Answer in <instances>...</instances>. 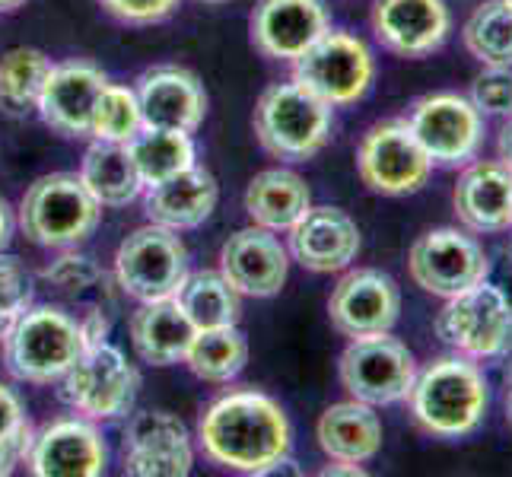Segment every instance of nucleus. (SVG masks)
<instances>
[{"mask_svg": "<svg viewBox=\"0 0 512 477\" xmlns=\"http://www.w3.org/2000/svg\"><path fill=\"white\" fill-rule=\"evenodd\" d=\"M198 443L214 465L239 474H271L287 465L293 427L271 395L258 388H233L204 408Z\"/></svg>", "mask_w": 512, "mask_h": 477, "instance_id": "nucleus-1", "label": "nucleus"}, {"mask_svg": "<svg viewBox=\"0 0 512 477\" xmlns=\"http://www.w3.org/2000/svg\"><path fill=\"white\" fill-rule=\"evenodd\" d=\"M404 401L411 404V417L423 433L462 439L481 427L490 392L481 366L465 353H452L417 369L411 395Z\"/></svg>", "mask_w": 512, "mask_h": 477, "instance_id": "nucleus-2", "label": "nucleus"}, {"mask_svg": "<svg viewBox=\"0 0 512 477\" xmlns=\"http://www.w3.org/2000/svg\"><path fill=\"white\" fill-rule=\"evenodd\" d=\"M0 344H4L7 373L32 385L61 382L86 350L80 322L58 306H29L16 315Z\"/></svg>", "mask_w": 512, "mask_h": 477, "instance_id": "nucleus-3", "label": "nucleus"}, {"mask_svg": "<svg viewBox=\"0 0 512 477\" xmlns=\"http://www.w3.org/2000/svg\"><path fill=\"white\" fill-rule=\"evenodd\" d=\"M255 137L277 159L306 163L331 140L334 109L296 80L268 86L255 102Z\"/></svg>", "mask_w": 512, "mask_h": 477, "instance_id": "nucleus-4", "label": "nucleus"}, {"mask_svg": "<svg viewBox=\"0 0 512 477\" xmlns=\"http://www.w3.org/2000/svg\"><path fill=\"white\" fill-rule=\"evenodd\" d=\"M102 204L74 172H51L35 179L20 201V226L42 249H77L96 233Z\"/></svg>", "mask_w": 512, "mask_h": 477, "instance_id": "nucleus-5", "label": "nucleus"}, {"mask_svg": "<svg viewBox=\"0 0 512 477\" xmlns=\"http://www.w3.org/2000/svg\"><path fill=\"white\" fill-rule=\"evenodd\" d=\"M436 338L471 360H497L512 347V306L500 287L481 284L446 299L436 315Z\"/></svg>", "mask_w": 512, "mask_h": 477, "instance_id": "nucleus-6", "label": "nucleus"}, {"mask_svg": "<svg viewBox=\"0 0 512 477\" xmlns=\"http://www.w3.org/2000/svg\"><path fill=\"white\" fill-rule=\"evenodd\" d=\"M338 376L350 398L385 408V404H398L411 395L417 360L408 344H401L388 331L363 334V338H350L344 347Z\"/></svg>", "mask_w": 512, "mask_h": 477, "instance_id": "nucleus-7", "label": "nucleus"}, {"mask_svg": "<svg viewBox=\"0 0 512 477\" xmlns=\"http://www.w3.org/2000/svg\"><path fill=\"white\" fill-rule=\"evenodd\" d=\"M140 388V373L134 363L109 341L86 347L80 360L61 376V398L80 417L115 420L131 414Z\"/></svg>", "mask_w": 512, "mask_h": 477, "instance_id": "nucleus-8", "label": "nucleus"}, {"mask_svg": "<svg viewBox=\"0 0 512 477\" xmlns=\"http://www.w3.org/2000/svg\"><path fill=\"white\" fill-rule=\"evenodd\" d=\"M376 77V58L363 39L350 32L328 29L293 61V80L322 102L350 105L366 96Z\"/></svg>", "mask_w": 512, "mask_h": 477, "instance_id": "nucleus-9", "label": "nucleus"}, {"mask_svg": "<svg viewBox=\"0 0 512 477\" xmlns=\"http://www.w3.org/2000/svg\"><path fill=\"white\" fill-rule=\"evenodd\" d=\"M118 287L137 303L169 299L188 277V249L175 229L147 223L118 245L115 255Z\"/></svg>", "mask_w": 512, "mask_h": 477, "instance_id": "nucleus-10", "label": "nucleus"}, {"mask_svg": "<svg viewBox=\"0 0 512 477\" xmlns=\"http://www.w3.org/2000/svg\"><path fill=\"white\" fill-rule=\"evenodd\" d=\"M357 172L369 191L401 198L427 185L433 163L404 118L373 125L357 147Z\"/></svg>", "mask_w": 512, "mask_h": 477, "instance_id": "nucleus-11", "label": "nucleus"}, {"mask_svg": "<svg viewBox=\"0 0 512 477\" xmlns=\"http://www.w3.org/2000/svg\"><path fill=\"white\" fill-rule=\"evenodd\" d=\"M408 274L423 293L455 296L481 284L490 274V258L484 245L462 229L439 226L423 233L408 252Z\"/></svg>", "mask_w": 512, "mask_h": 477, "instance_id": "nucleus-12", "label": "nucleus"}, {"mask_svg": "<svg viewBox=\"0 0 512 477\" xmlns=\"http://www.w3.org/2000/svg\"><path fill=\"white\" fill-rule=\"evenodd\" d=\"M408 128L436 166H468L481 150L484 118L458 93H433L411 105Z\"/></svg>", "mask_w": 512, "mask_h": 477, "instance_id": "nucleus-13", "label": "nucleus"}, {"mask_svg": "<svg viewBox=\"0 0 512 477\" xmlns=\"http://www.w3.org/2000/svg\"><path fill=\"white\" fill-rule=\"evenodd\" d=\"M401 315V290L376 268H357L338 280L328 299V318L344 338L392 331Z\"/></svg>", "mask_w": 512, "mask_h": 477, "instance_id": "nucleus-14", "label": "nucleus"}, {"mask_svg": "<svg viewBox=\"0 0 512 477\" xmlns=\"http://www.w3.org/2000/svg\"><path fill=\"white\" fill-rule=\"evenodd\" d=\"M220 274L239 296H277L290 274V249L264 226H245L220 249Z\"/></svg>", "mask_w": 512, "mask_h": 477, "instance_id": "nucleus-15", "label": "nucleus"}, {"mask_svg": "<svg viewBox=\"0 0 512 477\" xmlns=\"http://www.w3.org/2000/svg\"><path fill=\"white\" fill-rule=\"evenodd\" d=\"M109 465V449L90 417L51 420L32 439L29 471L39 477H99Z\"/></svg>", "mask_w": 512, "mask_h": 477, "instance_id": "nucleus-16", "label": "nucleus"}, {"mask_svg": "<svg viewBox=\"0 0 512 477\" xmlns=\"http://www.w3.org/2000/svg\"><path fill=\"white\" fill-rule=\"evenodd\" d=\"M194 449L185 423L169 411H140L125 430V474L185 477Z\"/></svg>", "mask_w": 512, "mask_h": 477, "instance_id": "nucleus-17", "label": "nucleus"}, {"mask_svg": "<svg viewBox=\"0 0 512 477\" xmlns=\"http://www.w3.org/2000/svg\"><path fill=\"white\" fill-rule=\"evenodd\" d=\"M109 77L102 74V67L93 61H64L51 64L42 96H39V112L42 121L64 137H90L93 131V109L96 99L105 90Z\"/></svg>", "mask_w": 512, "mask_h": 477, "instance_id": "nucleus-18", "label": "nucleus"}, {"mask_svg": "<svg viewBox=\"0 0 512 477\" xmlns=\"http://www.w3.org/2000/svg\"><path fill=\"white\" fill-rule=\"evenodd\" d=\"M252 45L271 61H296L331 29L322 0H258L252 10Z\"/></svg>", "mask_w": 512, "mask_h": 477, "instance_id": "nucleus-19", "label": "nucleus"}, {"mask_svg": "<svg viewBox=\"0 0 512 477\" xmlns=\"http://www.w3.org/2000/svg\"><path fill=\"white\" fill-rule=\"evenodd\" d=\"M137 102L147 128L198 131L207 115V93L201 80L185 67L160 64L150 67L137 80Z\"/></svg>", "mask_w": 512, "mask_h": 477, "instance_id": "nucleus-20", "label": "nucleus"}, {"mask_svg": "<svg viewBox=\"0 0 512 477\" xmlns=\"http://www.w3.org/2000/svg\"><path fill=\"white\" fill-rule=\"evenodd\" d=\"M452 29L446 0H376L373 32L382 48L401 58H427L443 48Z\"/></svg>", "mask_w": 512, "mask_h": 477, "instance_id": "nucleus-21", "label": "nucleus"}, {"mask_svg": "<svg viewBox=\"0 0 512 477\" xmlns=\"http://www.w3.org/2000/svg\"><path fill=\"white\" fill-rule=\"evenodd\" d=\"M287 233L290 255L315 274L344 271L360 255V229L341 207H309Z\"/></svg>", "mask_w": 512, "mask_h": 477, "instance_id": "nucleus-22", "label": "nucleus"}, {"mask_svg": "<svg viewBox=\"0 0 512 477\" xmlns=\"http://www.w3.org/2000/svg\"><path fill=\"white\" fill-rule=\"evenodd\" d=\"M455 214L471 233H503L512 226V172L503 163H468L455 185Z\"/></svg>", "mask_w": 512, "mask_h": 477, "instance_id": "nucleus-23", "label": "nucleus"}, {"mask_svg": "<svg viewBox=\"0 0 512 477\" xmlns=\"http://www.w3.org/2000/svg\"><path fill=\"white\" fill-rule=\"evenodd\" d=\"M220 201L217 179L204 166L194 163L191 169L172 175V179L147 188V220L182 233V229H198L210 220Z\"/></svg>", "mask_w": 512, "mask_h": 477, "instance_id": "nucleus-24", "label": "nucleus"}, {"mask_svg": "<svg viewBox=\"0 0 512 477\" xmlns=\"http://www.w3.org/2000/svg\"><path fill=\"white\" fill-rule=\"evenodd\" d=\"M315 439L331 462H373L382 449V420L373 404L357 398L331 404V408L315 423Z\"/></svg>", "mask_w": 512, "mask_h": 477, "instance_id": "nucleus-25", "label": "nucleus"}, {"mask_svg": "<svg viewBox=\"0 0 512 477\" xmlns=\"http://www.w3.org/2000/svg\"><path fill=\"white\" fill-rule=\"evenodd\" d=\"M194 334L198 328L191 325L175 296L140 303V309L131 315V344L137 357L150 366H172L185 360Z\"/></svg>", "mask_w": 512, "mask_h": 477, "instance_id": "nucleus-26", "label": "nucleus"}, {"mask_svg": "<svg viewBox=\"0 0 512 477\" xmlns=\"http://www.w3.org/2000/svg\"><path fill=\"white\" fill-rule=\"evenodd\" d=\"M309 207L312 191L293 169H264L245 188V214L271 233H287Z\"/></svg>", "mask_w": 512, "mask_h": 477, "instance_id": "nucleus-27", "label": "nucleus"}, {"mask_svg": "<svg viewBox=\"0 0 512 477\" xmlns=\"http://www.w3.org/2000/svg\"><path fill=\"white\" fill-rule=\"evenodd\" d=\"M80 179L102 207H128L144 191L128 144H115V140H93L83 153Z\"/></svg>", "mask_w": 512, "mask_h": 477, "instance_id": "nucleus-28", "label": "nucleus"}, {"mask_svg": "<svg viewBox=\"0 0 512 477\" xmlns=\"http://www.w3.org/2000/svg\"><path fill=\"white\" fill-rule=\"evenodd\" d=\"M128 153L144 188H153L172 175H179L194 166V144L191 134L169 131V128H140L128 140Z\"/></svg>", "mask_w": 512, "mask_h": 477, "instance_id": "nucleus-29", "label": "nucleus"}, {"mask_svg": "<svg viewBox=\"0 0 512 477\" xmlns=\"http://www.w3.org/2000/svg\"><path fill=\"white\" fill-rule=\"evenodd\" d=\"M185 363L198 379L226 385L249 363V341H245V334L236 325L198 331L185 353Z\"/></svg>", "mask_w": 512, "mask_h": 477, "instance_id": "nucleus-30", "label": "nucleus"}, {"mask_svg": "<svg viewBox=\"0 0 512 477\" xmlns=\"http://www.w3.org/2000/svg\"><path fill=\"white\" fill-rule=\"evenodd\" d=\"M179 306L191 318V325L198 331L207 328H226L239 322V293L226 284L220 271H198L188 274L185 284L175 293Z\"/></svg>", "mask_w": 512, "mask_h": 477, "instance_id": "nucleus-31", "label": "nucleus"}, {"mask_svg": "<svg viewBox=\"0 0 512 477\" xmlns=\"http://www.w3.org/2000/svg\"><path fill=\"white\" fill-rule=\"evenodd\" d=\"M51 61L39 48H10L0 58V109L7 115H26L39 109V96Z\"/></svg>", "mask_w": 512, "mask_h": 477, "instance_id": "nucleus-32", "label": "nucleus"}, {"mask_svg": "<svg viewBox=\"0 0 512 477\" xmlns=\"http://www.w3.org/2000/svg\"><path fill=\"white\" fill-rule=\"evenodd\" d=\"M465 48L471 58L487 67H512V4L509 0H487L468 16Z\"/></svg>", "mask_w": 512, "mask_h": 477, "instance_id": "nucleus-33", "label": "nucleus"}, {"mask_svg": "<svg viewBox=\"0 0 512 477\" xmlns=\"http://www.w3.org/2000/svg\"><path fill=\"white\" fill-rule=\"evenodd\" d=\"M144 128V115H140V102L131 86L105 83V90L96 99L93 109V131L96 140H115V144H128V140Z\"/></svg>", "mask_w": 512, "mask_h": 477, "instance_id": "nucleus-34", "label": "nucleus"}, {"mask_svg": "<svg viewBox=\"0 0 512 477\" xmlns=\"http://www.w3.org/2000/svg\"><path fill=\"white\" fill-rule=\"evenodd\" d=\"M32 306V274L13 255L0 252V341L16 322V315Z\"/></svg>", "mask_w": 512, "mask_h": 477, "instance_id": "nucleus-35", "label": "nucleus"}, {"mask_svg": "<svg viewBox=\"0 0 512 477\" xmlns=\"http://www.w3.org/2000/svg\"><path fill=\"white\" fill-rule=\"evenodd\" d=\"M42 277L48 280L51 287L61 290V293H83L96 287L102 280V268L86 255H77L74 249H64L61 258H55L42 271Z\"/></svg>", "mask_w": 512, "mask_h": 477, "instance_id": "nucleus-36", "label": "nucleus"}, {"mask_svg": "<svg viewBox=\"0 0 512 477\" xmlns=\"http://www.w3.org/2000/svg\"><path fill=\"white\" fill-rule=\"evenodd\" d=\"M471 102L481 115H512V67H487L474 77Z\"/></svg>", "mask_w": 512, "mask_h": 477, "instance_id": "nucleus-37", "label": "nucleus"}, {"mask_svg": "<svg viewBox=\"0 0 512 477\" xmlns=\"http://www.w3.org/2000/svg\"><path fill=\"white\" fill-rule=\"evenodd\" d=\"M99 4L121 23L150 26V23L166 20V16L179 7V0H99Z\"/></svg>", "mask_w": 512, "mask_h": 477, "instance_id": "nucleus-38", "label": "nucleus"}, {"mask_svg": "<svg viewBox=\"0 0 512 477\" xmlns=\"http://www.w3.org/2000/svg\"><path fill=\"white\" fill-rule=\"evenodd\" d=\"M32 439H35V430H32V423L26 420L20 430L10 433L4 443H0V474H13L20 465H29Z\"/></svg>", "mask_w": 512, "mask_h": 477, "instance_id": "nucleus-39", "label": "nucleus"}, {"mask_svg": "<svg viewBox=\"0 0 512 477\" xmlns=\"http://www.w3.org/2000/svg\"><path fill=\"white\" fill-rule=\"evenodd\" d=\"M23 423H26V411H23L20 395H16L10 385L0 382V443H4L10 433L20 430Z\"/></svg>", "mask_w": 512, "mask_h": 477, "instance_id": "nucleus-40", "label": "nucleus"}, {"mask_svg": "<svg viewBox=\"0 0 512 477\" xmlns=\"http://www.w3.org/2000/svg\"><path fill=\"white\" fill-rule=\"evenodd\" d=\"M77 322H80L83 344H86V347L105 344V338H109V318H105V312H99L96 306L86 309V312H83V318H77Z\"/></svg>", "mask_w": 512, "mask_h": 477, "instance_id": "nucleus-41", "label": "nucleus"}, {"mask_svg": "<svg viewBox=\"0 0 512 477\" xmlns=\"http://www.w3.org/2000/svg\"><path fill=\"white\" fill-rule=\"evenodd\" d=\"M10 236H13V210L4 198H0V252L10 245Z\"/></svg>", "mask_w": 512, "mask_h": 477, "instance_id": "nucleus-42", "label": "nucleus"}, {"mask_svg": "<svg viewBox=\"0 0 512 477\" xmlns=\"http://www.w3.org/2000/svg\"><path fill=\"white\" fill-rule=\"evenodd\" d=\"M497 150H500V163L512 172V118L503 125V131H500V144H497Z\"/></svg>", "mask_w": 512, "mask_h": 477, "instance_id": "nucleus-43", "label": "nucleus"}, {"mask_svg": "<svg viewBox=\"0 0 512 477\" xmlns=\"http://www.w3.org/2000/svg\"><path fill=\"white\" fill-rule=\"evenodd\" d=\"M322 474H325V477H334V474H363V468H360V465H353V462H334V465H328Z\"/></svg>", "mask_w": 512, "mask_h": 477, "instance_id": "nucleus-44", "label": "nucleus"}, {"mask_svg": "<svg viewBox=\"0 0 512 477\" xmlns=\"http://www.w3.org/2000/svg\"><path fill=\"white\" fill-rule=\"evenodd\" d=\"M26 0H0V13H13L16 7H23Z\"/></svg>", "mask_w": 512, "mask_h": 477, "instance_id": "nucleus-45", "label": "nucleus"}, {"mask_svg": "<svg viewBox=\"0 0 512 477\" xmlns=\"http://www.w3.org/2000/svg\"><path fill=\"white\" fill-rule=\"evenodd\" d=\"M506 423L512 427V382L506 385Z\"/></svg>", "mask_w": 512, "mask_h": 477, "instance_id": "nucleus-46", "label": "nucleus"}, {"mask_svg": "<svg viewBox=\"0 0 512 477\" xmlns=\"http://www.w3.org/2000/svg\"><path fill=\"white\" fill-rule=\"evenodd\" d=\"M509 382H512V360L506 363V385H509Z\"/></svg>", "mask_w": 512, "mask_h": 477, "instance_id": "nucleus-47", "label": "nucleus"}, {"mask_svg": "<svg viewBox=\"0 0 512 477\" xmlns=\"http://www.w3.org/2000/svg\"><path fill=\"white\" fill-rule=\"evenodd\" d=\"M201 4H229V0H201Z\"/></svg>", "mask_w": 512, "mask_h": 477, "instance_id": "nucleus-48", "label": "nucleus"}, {"mask_svg": "<svg viewBox=\"0 0 512 477\" xmlns=\"http://www.w3.org/2000/svg\"><path fill=\"white\" fill-rule=\"evenodd\" d=\"M509 4H512V0H509Z\"/></svg>", "mask_w": 512, "mask_h": 477, "instance_id": "nucleus-49", "label": "nucleus"}]
</instances>
